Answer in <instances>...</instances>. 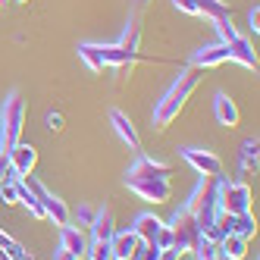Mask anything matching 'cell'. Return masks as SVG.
Segmentation results:
<instances>
[{
    "label": "cell",
    "mask_w": 260,
    "mask_h": 260,
    "mask_svg": "<svg viewBox=\"0 0 260 260\" xmlns=\"http://www.w3.org/2000/svg\"><path fill=\"white\" fill-rule=\"evenodd\" d=\"M7 157H10V170H13V179L31 176L35 163H38V151H35L31 144H25V141H19L16 147H10V151H7Z\"/></svg>",
    "instance_id": "11"
},
{
    "label": "cell",
    "mask_w": 260,
    "mask_h": 260,
    "mask_svg": "<svg viewBox=\"0 0 260 260\" xmlns=\"http://www.w3.org/2000/svg\"><path fill=\"white\" fill-rule=\"evenodd\" d=\"M222 232L226 235H238L251 241L257 235V219H254V210L251 213H241V216H222Z\"/></svg>",
    "instance_id": "17"
},
{
    "label": "cell",
    "mask_w": 260,
    "mask_h": 260,
    "mask_svg": "<svg viewBox=\"0 0 260 260\" xmlns=\"http://www.w3.org/2000/svg\"><path fill=\"white\" fill-rule=\"evenodd\" d=\"M7 4H10V0H0V13H4V7H7Z\"/></svg>",
    "instance_id": "35"
},
{
    "label": "cell",
    "mask_w": 260,
    "mask_h": 260,
    "mask_svg": "<svg viewBox=\"0 0 260 260\" xmlns=\"http://www.w3.org/2000/svg\"><path fill=\"white\" fill-rule=\"evenodd\" d=\"M182 160L188 163V166H194V170L201 173V176H222V160L213 154V151H207V147H182Z\"/></svg>",
    "instance_id": "10"
},
{
    "label": "cell",
    "mask_w": 260,
    "mask_h": 260,
    "mask_svg": "<svg viewBox=\"0 0 260 260\" xmlns=\"http://www.w3.org/2000/svg\"><path fill=\"white\" fill-rule=\"evenodd\" d=\"M141 19H144V16L128 13V22H125L119 41H116V47H122L125 53H132V57H138V47H141Z\"/></svg>",
    "instance_id": "19"
},
{
    "label": "cell",
    "mask_w": 260,
    "mask_h": 260,
    "mask_svg": "<svg viewBox=\"0 0 260 260\" xmlns=\"http://www.w3.org/2000/svg\"><path fill=\"white\" fill-rule=\"evenodd\" d=\"M173 7L179 13H185V16H198V4H194V0H173Z\"/></svg>",
    "instance_id": "29"
},
{
    "label": "cell",
    "mask_w": 260,
    "mask_h": 260,
    "mask_svg": "<svg viewBox=\"0 0 260 260\" xmlns=\"http://www.w3.org/2000/svg\"><path fill=\"white\" fill-rule=\"evenodd\" d=\"M173 170L166 163L147 157V154H135V163L125 170L122 182L128 191H135L141 201H154V204H166L173 194V185H170Z\"/></svg>",
    "instance_id": "1"
},
{
    "label": "cell",
    "mask_w": 260,
    "mask_h": 260,
    "mask_svg": "<svg viewBox=\"0 0 260 260\" xmlns=\"http://www.w3.org/2000/svg\"><path fill=\"white\" fill-rule=\"evenodd\" d=\"M44 122H47L50 132H63V113H60V110H50V113L44 116Z\"/></svg>",
    "instance_id": "28"
},
{
    "label": "cell",
    "mask_w": 260,
    "mask_h": 260,
    "mask_svg": "<svg viewBox=\"0 0 260 260\" xmlns=\"http://www.w3.org/2000/svg\"><path fill=\"white\" fill-rule=\"evenodd\" d=\"M79 60L91 69V72H104L107 66L110 69H119V72H132V66H135V60L138 57H132V53H125L122 47H116V44H94V41H82L79 47Z\"/></svg>",
    "instance_id": "4"
},
{
    "label": "cell",
    "mask_w": 260,
    "mask_h": 260,
    "mask_svg": "<svg viewBox=\"0 0 260 260\" xmlns=\"http://www.w3.org/2000/svg\"><path fill=\"white\" fill-rule=\"evenodd\" d=\"M222 63H229V47L222 44V41L194 50V57H191V69H216Z\"/></svg>",
    "instance_id": "14"
},
{
    "label": "cell",
    "mask_w": 260,
    "mask_h": 260,
    "mask_svg": "<svg viewBox=\"0 0 260 260\" xmlns=\"http://www.w3.org/2000/svg\"><path fill=\"white\" fill-rule=\"evenodd\" d=\"M91 219H94V207H88V204H79L76 216H69V222H76L79 229H88V226H91Z\"/></svg>",
    "instance_id": "27"
},
{
    "label": "cell",
    "mask_w": 260,
    "mask_h": 260,
    "mask_svg": "<svg viewBox=\"0 0 260 260\" xmlns=\"http://www.w3.org/2000/svg\"><path fill=\"white\" fill-rule=\"evenodd\" d=\"M147 4H151V0H128V13H138V16H144Z\"/></svg>",
    "instance_id": "31"
},
{
    "label": "cell",
    "mask_w": 260,
    "mask_h": 260,
    "mask_svg": "<svg viewBox=\"0 0 260 260\" xmlns=\"http://www.w3.org/2000/svg\"><path fill=\"white\" fill-rule=\"evenodd\" d=\"M0 201L4 204H19V179H7L0 185Z\"/></svg>",
    "instance_id": "25"
},
{
    "label": "cell",
    "mask_w": 260,
    "mask_h": 260,
    "mask_svg": "<svg viewBox=\"0 0 260 260\" xmlns=\"http://www.w3.org/2000/svg\"><path fill=\"white\" fill-rule=\"evenodd\" d=\"M113 235H116V216L104 204V207L94 210V219H91V226H88V241H110Z\"/></svg>",
    "instance_id": "13"
},
{
    "label": "cell",
    "mask_w": 260,
    "mask_h": 260,
    "mask_svg": "<svg viewBox=\"0 0 260 260\" xmlns=\"http://www.w3.org/2000/svg\"><path fill=\"white\" fill-rule=\"evenodd\" d=\"M132 232L141 238V245H151V248H160V251L163 248H173V232H170V226H166L160 216H154V213H138Z\"/></svg>",
    "instance_id": "8"
},
{
    "label": "cell",
    "mask_w": 260,
    "mask_h": 260,
    "mask_svg": "<svg viewBox=\"0 0 260 260\" xmlns=\"http://www.w3.org/2000/svg\"><path fill=\"white\" fill-rule=\"evenodd\" d=\"M185 207H188L198 219L201 226V235H207L210 241H219L226 238V232H222V207H219V176H201V182L194 185V191L188 194V201H185Z\"/></svg>",
    "instance_id": "2"
},
{
    "label": "cell",
    "mask_w": 260,
    "mask_h": 260,
    "mask_svg": "<svg viewBox=\"0 0 260 260\" xmlns=\"http://www.w3.org/2000/svg\"><path fill=\"white\" fill-rule=\"evenodd\" d=\"M138 248H141V238L132 229H116V235L110 238V254H113V260H132Z\"/></svg>",
    "instance_id": "15"
},
{
    "label": "cell",
    "mask_w": 260,
    "mask_h": 260,
    "mask_svg": "<svg viewBox=\"0 0 260 260\" xmlns=\"http://www.w3.org/2000/svg\"><path fill=\"white\" fill-rule=\"evenodd\" d=\"M166 226H170V232H173V251L188 254V251L198 245L201 226H198V219H194V213H191L188 207H179V210L173 213V219L166 222Z\"/></svg>",
    "instance_id": "7"
},
{
    "label": "cell",
    "mask_w": 260,
    "mask_h": 260,
    "mask_svg": "<svg viewBox=\"0 0 260 260\" xmlns=\"http://www.w3.org/2000/svg\"><path fill=\"white\" fill-rule=\"evenodd\" d=\"M251 204H254V194H251V185L245 179L229 182L226 176H219V207H222V213L226 216L251 213Z\"/></svg>",
    "instance_id": "6"
},
{
    "label": "cell",
    "mask_w": 260,
    "mask_h": 260,
    "mask_svg": "<svg viewBox=\"0 0 260 260\" xmlns=\"http://www.w3.org/2000/svg\"><path fill=\"white\" fill-rule=\"evenodd\" d=\"M191 251H194V257H198V260H216L219 245H216V241H210L207 235H201V238H198V245H194Z\"/></svg>",
    "instance_id": "23"
},
{
    "label": "cell",
    "mask_w": 260,
    "mask_h": 260,
    "mask_svg": "<svg viewBox=\"0 0 260 260\" xmlns=\"http://www.w3.org/2000/svg\"><path fill=\"white\" fill-rule=\"evenodd\" d=\"M248 22H251V28H254V35H257V31H260V25H257V22H260V10H257V7H254V10L248 13Z\"/></svg>",
    "instance_id": "32"
},
{
    "label": "cell",
    "mask_w": 260,
    "mask_h": 260,
    "mask_svg": "<svg viewBox=\"0 0 260 260\" xmlns=\"http://www.w3.org/2000/svg\"><path fill=\"white\" fill-rule=\"evenodd\" d=\"M179 257H182V254H179V251H173V248H163V251L157 254V260H179Z\"/></svg>",
    "instance_id": "33"
},
{
    "label": "cell",
    "mask_w": 260,
    "mask_h": 260,
    "mask_svg": "<svg viewBox=\"0 0 260 260\" xmlns=\"http://www.w3.org/2000/svg\"><path fill=\"white\" fill-rule=\"evenodd\" d=\"M257 151H260L257 138H248L245 144H241V151H238V173H241V179L257 173Z\"/></svg>",
    "instance_id": "21"
},
{
    "label": "cell",
    "mask_w": 260,
    "mask_h": 260,
    "mask_svg": "<svg viewBox=\"0 0 260 260\" xmlns=\"http://www.w3.org/2000/svg\"><path fill=\"white\" fill-rule=\"evenodd\" d=\"M91 260H113V254H110V241H88V254Z\"/></svg>",
    "instance_id": "26"
},
{
    "label": "cell",
    "mask_w": 260,
    "mask_h": 260,
    "mask_svg": "<svg viewBox=\"0 0 260 260\" xmlns=\"http://www.w3.org/2000/svg\"><path fill=\"white\" fill-rule=\"evenodd\" d=\"M201 85V72L198 69H185L182 76L170 85V91L157 101V107H154V113H151V125H154V132H166L176 119H179V113H182V107L188 104V98L194 94V88Z\"/></svg>",
    "instance_id": "3"
},
{
    "label": "cell",
    "mask_w": 260,
    "mask_h": 260,
    "mask_svg": "<svg viewBox=\"0 0 260 260\" xmlns=\"http://www.w3.org/2000/svg\"><path fill=\"white\" fill-rule=\"evenodd\" d=\"M219 254L222 257H232V260H241L248 254V241L245 238H238V235H226L219 241Z\"/></svg>",
    "instance_id": "22"
},
{
    "label": "cell",
    "mask_w": 260,
    "mask_h": 260,
    "mask_svg": "<svg viewBox=\"0 0 260 260\" xmlns=\"http://www.w3.org/2000/svg\"><path fill=\"white\" fill-rule=\"evenodd\" d=\"M213 113H216V122H219V125H226V128H235L238 119H241L235 101L226 94V91H216V94H213Z\"/></svg>",
    "instance_id": "18"
},
{
    "label": "cell",
    "mask_w": 260,
    "mask_h": 260,
    "mask_svg": "<svg viewBox=\"0 0 260 260\" xmlns=\"http://www.w3.org/2000/svg\"><path fill=\"white\" fill-rule=\"evenodd\" d=\"M226 47H229V63H241L245 69H257V50H254V44L248 38L238 35V38L229 41Z\"/></svg>",
    "instance_id": "20"
},
{
    "label": "cell",
    "mask_w": 260,
    "mask_h": 260,
    "mask_svg": "<svg viewBox=\"0 0 260 260\" xmlns=\"http://www.w3.org/2000/svg\"><path fill=\"white\" fill-rule=\"evenodd\" d=\"M53 260H79L76 254H69L66 248H57V251H53Z\"/></svg>",
    "instance_id": "34"
},
{
    "label": "cell",
    "mask_w": 260,
    "mask_h": 260,
    "mask_svg": "<svg viewBox=\"0 0 260 260\" xmlns=\"http://www.w3.org/2000/svg\"><path fill=\"white\" fill-rule=\"evenodd\" d=\"M7 179H13V170H10V157L0 151V185H4Z\"/></svg>",
    "instance_id": "30"
},
{
    "label": "cell",
    "mask_w": 260,
    "mask_h": 260,
    "mask_svg": "<svg viewBox=\"0 0 260 260\" xmlns=\"http://www.w3.org/2000/svg\"><path fill=\"white\" fill-rule=\"evenodd\" d=\"M213 25H216V35H219V41H222V44H229V41H235V38H238V28L232 25L229 16H226V19H216Z\"/></svg>",
    "instance_id": "24"
},
{
    "label": "cell",
    "mask_w": 260,
    "mask_h": 260,
    "mask_svg": "<svg viewBox=\"0 0 260 260\" xmlns=\"http://www.w3.org/2000/svg\"><path fill=\"white\" fill-rule=\"evenodd\" d=\"M22 125H25V101L19 91H10L7 101L0 104V151H10L22 141Z\"/></svg>",
    "instance_id": "5"
},
{
    "label": "cell",
    "mask_w": 260,
    "mask_h": 260,
    "mask_svg": "<svg viewBox=\"0 0 260 260\" xmlns=\"http://www.w3.org/2000/svg\"><path fill=\"white\" fill-rule=\"evenodd\" d=\"M60 248H66L69 254H76L82 260L88 254V232L79 229L76 222H66V226H60Z\"/></svg>",
    "instance_id": "16"
},
{
    "label": "cell",
    "mask_w": 260,
    "mask_h": 260,
    "mask_svg": "<svg viewBox=\"0 0 260 260\" xmlns=\"http://www.w3.org/2000/svg\"><path fill=\"white\" fill-rule=\"evenodd\" d=\"M110 125H113V132L119 135V141L122 144H128V151H135V154H141V138H138V128H135V122L128 119L122 110H110Z\"/></svg>",
    "instance_id": "12"
},
{
    "label": "cell",
    "mask_w": 260,
    "mask_h": 260,
    "mask_svg": "<svg viewBox=\"0 0 260 260\" xmlns=\"http://www.w3.org/2000/svg\"><path fill=\"white\" fill-rule=\"evenodd\" d=\"M22 182L28 185V188L35 191V198H38V204H41V210H44V219H50L53 226H66L69 222V207H66V201H60L57 194H53L47 185H41L35 176H22Z\"/></svg>",
    "instance_id": "9"
},
{
    "label": "cell",
    "mask_w": 260,
    "mask_h": 260,
    "mask_svg": "<svg viewBox=\"0 0 260 260\" xmlns=\"http://www.w3.org/2000/svg\"><path fill=\"white\" fill-rule=\"evenodd\" d=\"M216 260H232V257H222V254H216Z\"/></svg>",
    "instance_id": "36"
},
{
    "label": "cell",
    "mask_w": 260,
    "mask_h": 260,
    "mask_svg": "<svg viewBox=\"0 0 260 260\" xmlns=\"http://www.w3.org/2000/svg\"><path fill=\"white\" fill-rule=\"evenodd\" d=\"M13 4H28V0H13Z\"/></svg>",
    "instance_id": "37"
}]
</instances>
